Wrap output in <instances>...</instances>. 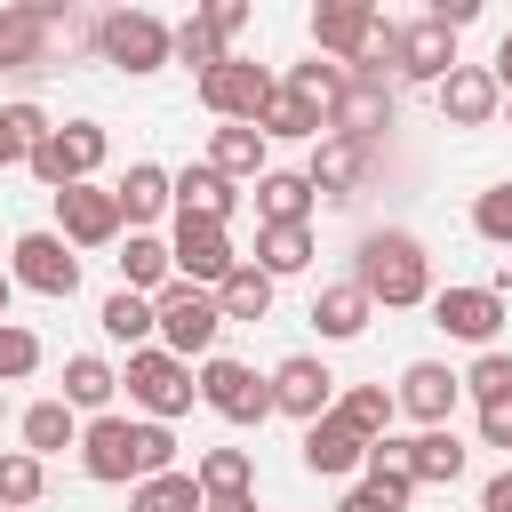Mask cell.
I'll return each instance as SVG.
<instances>
[{
	"mask_svg": "<svg viewBox=\"0 0 512 512\" xmlns=\"http://www.w3.org/2000/svg\"><path fill=\"white\" fill-rule=\"evenodd\" d=\"M80 472L88 480H160V472H176V432L168 424H128V416H96L88 432H80Z\"/></svg>",
	"mask_w": 512,
	"mask_h": 512,
	"instance_id": "6da1fadb",
	"label": "cell"
},
{
	"mask_svg": "<svg viewBox=\"0 0 512 512\" xmlns=\"http://www.w3.org/2000/svg\"><path fill=\"white\" fill-rule=\"evenodd\" d=\"M72 40H80V16L56 8V0H16V8H0V80L56 72Z\"/></svg>",
	"mask_w": 512,
	"mask_h": 512,
	"instance_id": "7a4b0ae2",
	"label": "cell"
},
{
	"mask_svg": "<svg viewBox=\"0 0 512 512\" xmlns=\"http://www.w3.org/2000/svg\"><path fill=\"white\" fill-rule=\"evenodd\" d=\"M352 280L368 288V304H432V256L416 232H368L352 256Z\"/></svg>",
	"mask_w": 512,
	"mask_h": 512,
	"instance_id": "3957f363",
	"label": "cell"
},
{
	"mask_svg": "<svg viewBox=\"0 0 512 512\" xmlns=\"http://www.w3.org/2000/svg\"><path fill=\"white\" fill-rule=\"evenodd\" d=\"M152 304H160V352H176V360H216V328H224V304H216V288L168 280Z\"/></svg>",
	"mask_w": 512,
	"mask_h": 512,
	"instance_id": "277c9868",
	"label": "cell"
},
{
	"mask_svg": "<svg viewBox=\"0 0 512 512\" xmlns=\"http://www.w3.org/2000/svg\"><path fill=\"white\" fill-rule=\"evenodd\" d=\"M120 384H128V400L152 416V424H176L192 400H200V376H192V360H176V352H160V344H144V352H128V368H120Z\"/></svg>",
	"mask_w": 512,
	"mask_h": 512,
	"instance_id": "5b68a950",
	"label": "cell"
},
{
	"mask_svg": "<svg viewBox=\"0 0 512 512\" xmlns=\"http://www.w3.org/2000/svg\"><path fill=\"white\" fill-rule=\"evenodd\" d=\"M96 48H104V64H120L128 80L176 64V32H168L160 16H144V8H112V16L96 24Z\"/></svg>",
	"mask_w": 512,
	"mask_h": 512,
	"instance_id": "8992f818",
	"label": "cell"
},
{
	"mask_svg": "<svg viewBox=\"0 0 512 512\" xmlns=\"http://www.w3.org/2000/svg\"><path fill=\"white\" fill-rule=\"evenodd\" d=\"M104 152H112V136H104L96 120H64V128H48V136H40L32 176H40L48 192H72V184H96Z\"/></svg>",
	"mask_w": 512,
	"mask_h": 512,
	"instance_id": "52a82bcc",
	"label": "cell"
},
{
	"mask_svg": "<svg viewBox=\"0 0 512 512\" xmlns=\"http://www.w3.org/2000/svg\"><path fill=\"white\" fill-rule=\"evenodd\" d=\"M168 256H176V280H192V288H224V280L240 272V256H232V224H216V216H176Z\"/></svg>",
	"mask_w": 512,
	"mask_h": 512,
	"instance_id": "ba28073f",
	"label": "cell"
},
{
	"mask_svg": "<svg viewBox=\"0 0 512 512\" xmlns=\"http://www.w3.org/2000/svg\"><path fill=\"white\" fill-rule=\"evenodd\" d=\"M8 280L32 288V296H48V304H64V296H80V256H72L64 232H24L8 248Z\"/></svg>",
	"mask_w": 512,
	"mask_h": 512,
	"instance_id": "9c48e42d",
	"label": "cell"
},
{
	"mask_svg": "<svg viewBox=\"0 0 512 512\" xmlns=\"http://www.w3.org/2000/svg\"><path fill=\"white\" fill-rule=\"evenodd\" d=\"M272 96H280V80H272L264 64H248V56H224V64L200 80V104H208L224 128H232V120H240V128H256Z\"/></svg>",
	"mask_w": 512,
	"mask_h": 512,
	"instance_id": "30bf717a",
	"label": "cell"
},
{
	"mask_svg": "<svg viewBox=\"0 0 512 512\" xmlns=\"http://www.w3.org/2000/svg\"><path fill=\"white\" fill-rule=\"evenodd\" d=\"M200 400H208L224 424H264V416H280V408H272V376H256L248 360H200Z\"/></svg>",
	"mask_w": 512,
	"mask_h": 512,
	"instance_id": "8fae6325",
	"label": "cell"
},
{
	"mask_svg": "<svg viewBox=\"0 0 512 512\" xmlns=\"http://www.w3.org/2000/svg\"><path fill=\"white\" fill-rule=\"evenodd\" d=\"M504 296L496 288H432V328L440 336H456V344H480V352H496V336H504Z\"/></svg>",
	"mask_w": 512,
	"mask_h": 512,
	"instance_id": "7c38bea8",
	"label": "cell"
},
{
	"mask_svg": "<svg viewBox=\"0 0 512 512\" xmlns=\"http://www.w3.org/2000/svg\"><path fill=\"white\" fill-rule=\"evenodd\" d=\"M120 192H104V184H72V192H56V232L72 240V248H112L120 240Z\"/></svg>",
	"mask_w": 512,
	"mask_h": 512,
	"instance_id": "4fadbf2b",
	"label": "cell"
},
{
	"mask_svg": "<svg viewBox=\"0 0 512 512\" xmlns=\"http://www.w3.org/2000/svg\"><path fill=\"white\" fill-rule=\"evenodd\" d=\"M272 408H280V416H296V424H320V416L336 408V376H328V360L288 352V360L272 368Z\"/></svg>",
	"mask_w": 512,
	"mask_h": 512,
	"instance_id": "5bb4252c",
	"label": "cell"
},
{
	"mask_svg": "<svg viewBox=\"0 0 512 512\" xmlns=\"http://www.w3.org/2000/svg\"><path fill=\"white\" fill-rule=\"evenodd\" d=\"M376 32H384V16H376L368 0H336V8H312V48H320L328 64H344V72L368 56V40H376Z\"/></svg>",
	"mask_w": 512,
	"mask_h": 512,
	"instance_id": "9a60e30c",
	"label": "cell"
},
{
	"mask_svg": "<svg viewBox=\"0 0 512 512\" xmlns=\"http://www.w3.org/2000/svg\"><path fill=\"white\" fill-rule=\"evenodd\" d=\"M384 128H392V80H376V72H352V80H344V96H336V112H328V136L384 144Z\"/></svg>",
	"mask_w": 512,
	"mask_h": 512,
	"instance_id": "2e32d148",
	"label": "cell"
},
{
	"mask_svg": "<svg viewBox=\"0 0 512 512\" xmlns=\"http://www.w3.org/2000/svg\"><path fill=\"white\" fill-rule=\"evenodd\" d=\"M304 176H312V192H320L328 208H344V200H352V192L376 176V144H352V136H320Z\"/></svg>",
	"mask_w": 512,
	"mask_h": 512,
	"instance_id": "e0dca14e",
	"label": "cell"
},
{
	"mask_svg": "<svg viewBox=\"0 0 512 512\" xmlns=\"http://www.w3.org/2000/svg\"><path fill=\"white\" fill-rule=\"evenodd\" d=\"M392 400H400V416H416L424 432H440V424H448V408L464 400V376H456V368H440V360H408Z\"/></svg>",
	"mask_w": 512,
	"mask_h": 512,
	"instance_id": "ac0fdd59",
	"label": "cell"
},
{
	"mask_svg": "<svg viewBox=\"0 0 512 512\" xmlns=\"http://www.w3.org/2000/svg\"><path fill=\"white\" fill-rule=\"evenodd\" d=\"M392 72H400V80H424V88H440V80L456 72V32H448V24H432V16H416V24H400V48H392Z\"/></svg>",
	"mask_w": 512,
	"mask_h": 512,
	"instance_id": "d6986e66",
	"label": "cell"
},
{
	"mask_svg": "<svg viewBox=\"0 0 512 512\" xmlns=\"http://www.w3.org/2000/svg\"><path fill=\"white\" fill-rule=\"evenodd\" d=\"M432 96H440V120H448V128H488V120L504 112V88H496L488 64H456Z\"/></svg>",
	"mask_w": 512,
	"mask_h": 512,
	"instance_id": "ffe728a7",
	"label": "cell"
},
{
	"mask_svg": "<svg viewBox=\"0 0 512 512\" xmlns=\"http://www.w3.org/2000/svg\"><path fill=\"white\" fill-rule=\"evenodd\" d=\"M368 464V440L328 408L320 424H304V472H320V480H344V472H360Z\"/></svg>",
	"mask_w": 512,
	"mask_h": 512,
	"instance_id": "44dd1931",
	"label": "cell"
},
{
	"mask_svg": "<svg viewBox=\"0 0 512 512\" xmlns=\"http://www.w3.org/2000/svg\"><path fill=\"white\" fill-rule=\"evenodd\" d=\"M112 192H120V216H128V232H144L152 216H168V208H176V176H168L160 160H136V168H128Z\"/></svg>",
	"mask_w": 512,
	"mask_h": 512,
	"instance_id": "7402d4cb",
	"label": "cell"
},
{
	"mask_svg": "<svg viewBox=\"0 0 512 512\" xmlns=\"http://www.w3.org/2000/svg\"><path fill=\"white\" fill-rule=\"evenodd\" d=\"M464 464H472V448H464L448 424L408 440V480H416V488H456V480H464Z\"/></svg>",
	"mask_w": 512,
	"mask_h": 512,
	"instance_id": "603a6c76",
	"label": "cell"
},
{
	"mask_svg": "<svg viewBox=\"0 0 512 512\" xmlns=\"http://www.w3.org/2000/svg\"><path fill=\"white\" fill-rule=\"evenodd\" d=\"M368 312H376V304H368L360 280H328V288L312 296V328H320L328 344H352V336L368 328Z\"/></svg>",
	"mask_w": 512,
	"mask_h": 512,
	"instance_id": "cb8c5ba5",
	"label": "cell"
},
{
	"mask_svg": "<svg viewBox=\"0 0 512 512\" xmlns=\"http://www.w3.org/2000/svg\"><path fill=\"white\" fill-rule=\"evenodd\" d=\"M312 200H320V192H312L304 168H264V176H256V216H264V224H304Z\"/></svg>",
	"mask_w": 512,
	"mask_h": 512,
	"instance_id": "d4e9b609",
	"label": "cell"
},
{
	"mask_svg": "<svg viewBox=\"0 0 512 512\" xmlns=\"http://www.w3.org/2000/svg\"><path fill=\"white\" fill-rule=\"evenodd\" d=\"M96 328H104L112 344L144 352V344L160 336V304H152V296H136V288H112V296H104V312H96Z\"/></svg>",
	"mask_w": 512,
	"mask_h": 512,
	"instance_id": "484cf974",
	"label": "cell"
},
{
	"mask_svg": "<svg viewBox=\"0 0 512 512\" xmlns=\"http://www.w3.org/2000/svg\"><path fill=\"white\" fill-rule=\"evenodd\" d=\"M232 208H240V192H232V176H216L208 160H192V168L176 176V216H216V224H232Z\"/></svg>",
	"mask_w": 512,
	"mask_h": 512,
	"instance_id": "4316f807",
	"label": "cell"
},
{
	"mask_svg": "<svg viewBox=\"0 0 512 512\" xmlns=\"http://www.w3.org/2000/svg\"><path fill=\"white\" fill-rule=\"evenodd\" d=\"M176 280V256H168V240L160 232H128V248H120V288H136V296H160Z\"/></svg>",
	"mask_w": 512,
	"mask_h": 512,
	"instance_id": "83f0119b",
	"label": "cell"
},
{
	"mask_svg": "<svg viewBox=\"0 0 512 512\" xmlns=\"http://www.w3.org/2000/svg\"><path fill=\"white\" fill-rule=\"evenodd\" d=\"M112 392H120V368H112V360H96V352H72V360H64V408L112 416Z\"/></svg>",
	"mask_w": 512,
	"mask_h": 512,
	"instance_id": "f1b7e54d",
	"label": "cell"
},
{
	"mask_svg": "<svg viewBox=\"0 0 512 512\" xmlns=\"http://www.w3.org/2000/svg\"><path fill=\"white\" fill-rule=\"evenodd\" d=\"M24 448L48 464V456H64V448H80V408H64V400H32L24 408Z\"/></svg>",
	"mask_w": 512,
	"mask_h": 512,
	"instance_id": "f546056e",
	"label": "cell"
},
{
	"mask_svg": "<svg viewBox=\"0 0 512 512\" xmlns=\"http://www.w3.org/2000/svg\"><path fill=\"white\" fill-rule=\"evenodd\" d=\"M256 272H272V280H288V272H304L312 264V224H264L256 232V256H248Z\"/></svg>",
	"mask_w": 512,
	"mask_h": 512,
	"instance_id": "4dcf8cb0",
	"label": "cell"
},
{
	"mask_svg": "<svg viewBox=\"0 0 512 512\" xmlns=\"http://www.w3.org/2000/svg\"><path fill=\"white\" fill-rule=\"evenodd\" d=\"M336 416L376 448V440H392V416H400V400L384 392V384H352V392H336Z\"/></svg>",
	"mask_w": 512,
	"mask_h": 512,
	"instance_id": "1f68e13d",
	"label": "cell"
},
{
	"mask_svg": "<svg viewBox=\"0 0 512 512\" xmlns=\"http://www.w3.org/2000/svg\"><path fill=\"white\" fill-rule=\"evenodd\" d=\"M208 168L232 176V184H240V176H264V128H240V120L216 128V136H208Z\"/></svg>",
	"mask_w": 512,
	"mask_h": 512,
	"instance_id": "d6a6232c",
	"label": "cell"
},
{
	"mask_svg": "<svg viewBox=\"0 0 512 512\" xmlns=\"http://www.w3.org/2000/svg\"><path fill=\"white\" fill-rule=\"evenodd\" d=\"M192 480H200L208 504H224V496H248V488H256V464H248V448H208V456L192 464Z\"/></svg>",
	"mask_w": 512,
	"mask_h": 512,
	"instance_id": "836d02e7",
	"label": "cell"
},
{
	"mask_svg": "<svg viewBox=\"0 0 512 512\" xmlns=\"http://www.w3.org/2000/svg\"><path fill=\"white\" fill-rule=\"evenodd\" d=\"M48 128H56V120H48L40 104H0V168H32V152H40Z\"/></svg>",
	"mask_w": 512,
	"mask_h": 512,
	"instance_id": "e575fe53",
	"label": "cell"
},
{
	"mask_svg": "<svg viewBox=\"0 0 512 512\" xmlns=\"http://www.w3.org/2000/svg\"><path fill=\"white\" fill-rule=\"evenodd\" d=\"M344 80H352L344 64H328V56H312V64H288V80H280V88H288L296 104H312V112L328 120V112H336V96H344Z\"/></svg>",
	"mask_w": 512,
	"mask_h": 512,
	"instance_id": "d590c367",
	"label": "cell"
},
{
	"mask_svg": "<svg viewBox=\"0 0 512 512\" xmlns=\"http://www.w3.org/2000/svg\"><path fill=\"white\" fill-rule=\"evenodd\" d=\"M128 512H208V496H200L192 472H160V480H136L128 488Z\"/></svg>",
	"mask_w": 512,
	"mask_h": 512,
	"instance_id": "8d00e7d4",
	"label": "cell"
},
{
	"mask_svg": "<svg viewBox=\"0 0 512 512\" xmlns=\"http://www.w3.org/2000/svg\"><path fill=\"white\" fill-rule=\"evenodd\" d=\"M256 128H264V144H272V136H288V144H320V136H328V120H320L312 104H296L288 88L264 104V120H256Z\"/></svg>",
	"mask_w": 512,
	"mask_h": 512,
	"instance_id": "74e56055",
	"label": "cell"
},
{
	"mask_svg": "<svg viewBox=\"0 0 512 512\" xmlns=\"http://www.w3.org/2000/svg\"><path fill=\"white\" fill-rule=\"evenodd\" d=\"M216 304H224V320H264V312H272V272H256V264L240 256V272L216 288Z\"/></svg>",
	"mask_w": 512,
	"mask_h": 512,
	"instance_id": "f35d334b",
	"label": "cell"
},
{
	"mask_svg": "<svg viewBox=\"0 0 512 512\" xmlns=\"http://www.w3.org/2000/svg\"><path fill=\"white\" fill-rule=\"evenodd\" d=\"M40 488H48V464H40L32 448H8V456H0V512L40 504Z\"/></svg>",
	"mask_w": 512,
	"mask_h": 512,
	"instance_id": "ab89813d",
	"label": "cell"
},
{
	"mask_svg": "<svg viewBox=\"0 0 512 512\" xmlns=\"http://www.w3.org/2000/svg\"><path fill=\"white\" fill-rule=\"evenodd\" d=\"M224 56H232V48H224V32H216L208 16H184V24H176V64H184V72H200V80H208Z\"/></svg>",
	"mask_w": 512,
	"mask_h": 512,
	"instance_id": "60d3db41",
	"label": "cell"
},
{
	"mask_svg": "<svg viewBox=\"0 0 512 512\" xmlns=\"http://www.w3.org/2000/svg\"><path fill=\"white\" fill-rule=\"evenodd\" d=\"M464 392L488 408V400H512V352H480L472 368H464Z\"/></svg>",
	"mask_w": 512,
	"mask_h": 512,
	"instance_id": "b9f144b4",
	"label": "cell"
},
{
	"mask_svg": "<svg viewBox=\"0 0 512 512\" xmlns=\"http://www.w3.org/2000/svg\"><path fill=\"white\" fill-rule=\"evenodd\" d=\"M472 232L496 240V248H512V184H488V192L472 200Z\"/></svg>",
	"mask_w": 512,
	"mask_h": 512,
	"instance_id": "7bdbcfd3",
	"label": "cell"
},
{
	"mask_svg": "<svg viewBox=\"0 0 512 512\" xmlns=\"http://www.w3.org/2000/svg\"><path fill=\"white\" fill-rule=\"evenodd\" d=\"M32 368H40V336L16 328V320H0V384H24Z\"/></svg>",
	"mask_w": 512,
	"mask_h": 512,
	"instance_id": "ee69618b",
	"label": "cell"
},
{
	"mask_svg": "<svg viewBox=\"0 0 512 512\" xmlns=\"http://www.w3.org/2000/svg\"><path fill=\"white\" fill-rule=\"evenodd\" d=\"M480 448H512V400H488L480 408Z\"/></svg>",
	"mask_w": 512,
	"mask_h": 512,
	"instance_id": "f6af8a7d",
	"label": "cell"
},
{
	"mask_svg": "<svg viewBox=\"0 0 512 512\" xmlns=\"http://www.w3.org/2000/svg\"><path fill=\"white\" fill-rule=\"evenodd\" d=\"M200 16H208V24L224 32V48H232V40L248 32V0H216V8H200Z\"/></svg>",
	"mask_w": 512,
	"mask_h": 512,
	"instance_id": "bcb514c9",
	"label": "cell"
},
{
	"mask_svg": "<svg viewBox=\"0 0 512 512\" xmlns=\"http://www.w3.org/2000/svg\"><path fill=\"white\" fill-rule=\"evenodd\" d=\"M424 16H432V24H448V32H464V24L480 16V0H432Z\"/></svg>",
	"mask_w": 512,
	"mask_h": 512,
	"instance_id": "7dc6e473",
	"label": "cell"
},
{
	"mask_svg": "<svg viewBox=\"0 0 512 512\" xmlns=\"http://www.w3.org/2000/svg\"><path fill=\"white\" fill-rule=\"evenodd\" d=\"M480 512H512V464H504V472L480 488Z\"/></svg>",
	"mask_w": 512,
	"mask_h": 512,
	"instance_id": "c3c4849f",
	"label": "cell"
},
{
	"mask_svg": "<svg viewBox=\"0 0 512 512\" xmlns=\"http://www.w3.org/2000/svg\"><path fill=\"white\" fill-rule=\"evenodd\" d=\"M336 512H392V504H384L376 488H344V504H336Z\"/></svg>",
	"mask_w": 512,
	"mask_h": 512,
	"instance_id": "681fc988",
	"label": "cell"
},
{
	"mask_svg": "<svg viewBox=\"0 0 512 512\" xmlns=\"http://www.w3.org/2000/svg\"><path fill=\"white\" fill-rule=\"evenodd\" d=\"M488 72H496V88H504V96H512V32H504V40H496V64H488Z\"/></svg>",
	"mask_w": 512,
	"mask_h": 512,
	"instance_id": "f907efd6",
	"label": "cell"
},
{
	"mask_svg": "<svg viewBox=\"0 0 512 512\" xmlns=\"http://www.w3.org/2000/svg\"><path fill=\"white\" fill-rule=\"evenodd\" d=\"M208 512H256V496H224V504H208Z\"/></svg>",
	"mask_w": 512,
	"mask_h": 512,
	"instance_id": "816d5d0a",
	"label": "cell"
},
{
	"mask_svg": "<svg viewBox=\"0 0 512 512\" xmlns=\"http://www.w3.org/2000/svg\"><path fill=\"white\" fill-rule=\"evenodd\" d=\"M8 288H16V280H8V272H0V320H8Z\"/></svg>",
	"mask_w": 512,
	"mask_h": 512,
	"instance_id": "f5cc1de1",
	"label": "cell"
},
{
	"mask_svg": "<svg viewBox=\"0 0 512 512\" xmlns=\"http://www.w3.org/2000/svg\"><path fill=\"white\" fill-rule=\"evenodd\" d=\"M0 416H8V392H0Z\"/></svg>",
	"mask_w": 512,
	"mask_h": 512,
	"instance_id": "db71d44e",
	"label": "cell"
},
{
	"mask_svg": "<svg viewBox=\"0 0 512 512\" xmlns=\"http://www.w3.org/2000/svg\"><path fill=\"white\" fill-rule=\"evenodd\" d=\"M504 120H512V96H504Z\"/></svg>",
	"mask_w": 512,
	"mask_h": 512,
	"instance_id": "11a10c76",
	"label": "cell"
}]
</instances>
